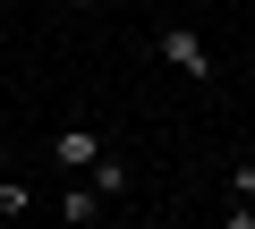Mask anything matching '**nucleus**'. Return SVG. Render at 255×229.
<instances>
[{
    "label": "nucleus",
    "instance_id": "nucleus-1",
    "mask_svg": "<svg viewBox=\"0 0 255 229\" xmlns=\"http://www.w3.org/2000/svg\"><path fill=\"white\" fill-rule=\"evenodd\" d=\"M162 60L179 68V76H196V85H213L221 68H213V51H204V34L196 26H162Z\"/></svg>",
    "mask_w": 255,
    "mask_h": 229
},
{
    "label": "nucleus",
    "instance_id": "nucleus-2",
    "mask_svg": "<svg viewBox=\"0 0 255 229\" xmlns=\"http://www.w3.org/2000/svg\"><path fill=\"white\" fill-rule=\"evenodd\" d=\"M51 161H60V170H94V161H102V136H94V128H60V136H51Z\"/></svg>",
    "mask_w": 255,
    "mask_h": 229
},
{
    "label": "nucleus",
    "instance_id": "nucleus-3",
    "mask_svg": "<svg viewBox=\"0 0 255 229\" xmlns=\"http://www.w3.org/2000/svg\"><path fill=\"white\" fill-rule=\"evenodd\" d=\"M85 178H94V187H102V195H111V204H119V195H128V161H119V153H102V161H94V170H85Z\"/></svg>",
    "mask_w": 255,
    "mask_h": 229
},
{
    "label": "nucleus",
    "instance_id": "nucleus-4",
    "mask_svg": "<svg viewBox=\"0 0 255 229\" xmlns=\"http://www.w3.org/2000/svg\"><path fill=\"white\" fill-rule=\"evenodd\" d=\"M17 212H34V195H26L9 170H0V221H17Z\"/></svg>",
    "mask_w": 255,
    "mask_h": 229
},
{
    "label": "nucleus",
    "instance_id": "nucleus-5",
    "mask_svg": "<svg viewBox=\"0 0 255 229\" xmlns=\"http://www.w3.org/2000/svg\"><path fill=\"white\" fill-rule=\"evenodd\" d=\"M230 195H247V204H255V161H238V178H230Z\"/></svg>",
    "mask_w": 255,
    "mask_h": 229
},
{
    "label": "nucleus",
    "instance_id": "nucleus-6",
    "mask_svg": "<svg viewBox=\"0 0 255 229\" xmlns=\"http://www.w3.org/2000/svg\"><path fill=\"white\" fill-rule=\"evenodd\" d=\"M0 170H9V145H0Z\"/></svg>",
    "mask_w": 255,
    "mask_h": 229
}]
</instances>
